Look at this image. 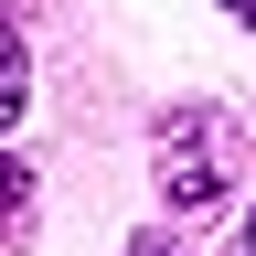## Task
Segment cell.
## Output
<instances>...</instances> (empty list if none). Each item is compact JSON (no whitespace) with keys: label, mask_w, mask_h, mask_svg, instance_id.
Segmentation results:
<instances>
[{"label":"cell","mask_w":256,"mask_h":256,"mask_svg":"<svg viewBox=\"0 0 256 256\" xmlns=\"http://www.w3.org/2000/svg\"><path fill=\"white\" fill-rule=\"evenodd\" d=\"M246 256H256V203H246Z\"/></svg>","instance_id":"obj_2"},{"label":"cell","mask_w":256,"mask_h":256,"mask_svg":"<svg viewBox=\"0 0 256 256\" xmlns=\"http://www.w3.org/2000/svg\"><path fill=\"white\" fill-rule=\"evenodd\" d=\"M224 11H235V22H256V0H224Z\"/></svg>","instance_id":"obj_1"},{"label":"cell","mask_w":256,"mask_h":256,"mask_svg":"<svg viewBox=\"0 0 256 256\" xmlns=\"http://www.w3.org/2000/svg\"><path fill=\"white\" fill-rule=\"evenodd\" d=\"M139 256H182V246H139Z\"/></svg>","instance_id":"obj_3"}]
</instances>
